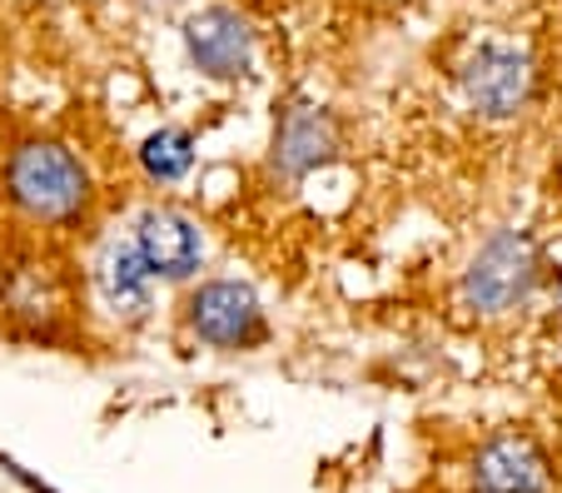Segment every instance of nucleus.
<instances>
[{
  "mask_svg": "<svg viewBox=\"0 0 562 493\" xmlns=\"http://www.w3.org/2000/svg\"><path fill=\"white\" fill-rule=\"evenodd\" d=\"M5 194L21 215L65 225L90 204V170L60 139H25L5 160Z\"/></svg>",
  "mask_w": 562,
  "mask_h": 493,
  "instance_id": "nucleus-1",
  "label": "nucleus"
},
{
  "mask_svg": "<svg viewBox=\"0 0 562 493\" xmlns=\"http://www.w3.org/2000/svg\"><path fill=\"white\" fill-rule=\"evenodd\" d=\"M538 284V249L522 229H498L483 239L473 259L463 269V304L473 314H508Z\"/></svg>",
  "mask_w": 562,
  "mask_h": 493,
  "instance_id": "nucleus-2",
  "label": "nucleus"
},
{
  "mask_svg": "<svg viewBox=\"0 0 562 493\" xmlns=\"http://www.w3.org/2000/svg\"><path fill=\"white\" fill-rule=\"evenodd\" d=\"M463 96L488 120L518 115L532 96V55L508 41H483L463 65Z\"/></svg>",
  "mask_w": 562,
  "mask_h": 493,
  "instance_id": "nucleus-3",
  "label": "nucleus"
},
{
  "mask_svg": "<svg viewBox=\"0 0 562 493\" xmlns=\"http://www.w3.org/2000/svg\"><path fill=\"white\" fill-rule=\"evenodd\" d=\"M190 329L214 349H249L265 339V310L245 279H210L190 294Z\"/></svg>",
  "mask_w": 562,
  "mask_h": 493,
  "instance_id": "nucleus-4",
  "label": "nucleus"
},
{
  "mask_svg": "<svg viewBox=\"0 0 562 493\" xmlns=\"http://www.w3.org/2000/svg\"><path fill=\"white\" fill-rule=\"evenodd\" d=\"M184 51L210 80H245L255 65V31L234 5H204L184 21Z\"/></svg>",
  "mask_w": 562,
  "mask_h": 493,
  "instance_id": "nucleus-5",
  "label": "nucleus"
},
{
  "mask_svg": "<svg viewBox=\"0 0 562 493\" xmlns=\"http://www.w3.org/2000/svg\"><path fill=\"white\" fill-rule=\"evenodd\" d=\"M135 249L145 259L149 279H190L204 265V235L184 210L155 204L135 220Z\"/></svg>",
  "mask_w": 562,
  "mask_h": 493,
  "instance_id": "nucleus-6",
  "label": "nucleus"
},
{
  "mask_svg": "<svg viewBox=\"0 0 562 493\" xmlns=\"http://www.w3.org/2000/svg\"><path fill=\"white\" fill-rule=\"evenodd\" d=\"M477 493H548L552 463L528 434H493L468 463Z\"/></svg>",
  "mask_w": 562,
  "mask_h": 493,
  "instance_id": "nucleus-7",
  "label": "nucleus"
},
{
  "mask_svg": "<svg viewBox=\"0 0 562 493\" xmlns=\"http://www.w3.org/2000/svg\"><path fill=\"white\" fill-rule=\"evenodd\" d=\"M339 150V130H334V115L318 105H289L279 115V130H274V170L299 180V175L318 170Z\"/></svg>",
  "mask_w": 562,
  "mask_h": 493,
  "instance_id": "nucleus-8",
  "label": "nucleus"
},
{
  "mask_svg": "<svg viewBox=\"0 0 562 493\" xmlns=\"http://www.w3.org/2000/svg\"><path fill=\"white\" fill-rule=\"evenodd\" d=\"M95 284L115 314H145L149 310V269L139 259L135 239H110L95 259Z\"/></svg>",
  "mask_w": 562,
  "mask_h": 493,
  "instance_id": "nucleus-9",
  "label": "nucleus"
},
{
  "mask_svg": "<svg viewBox=\"0 0 562 493\" xmlns=\"http://www.w3.org/2000/svg\"><path fill=\"white\" fill-rule=\"evenodd\" d=\"M139 165L149 170V180H184V175H190V165H194L190 130H175V125L155 130V135L139 145Z\"/></svg>",
  "mask_w": 562,
  "mask_h": 493,
  "instance_id": "nucleus-10",
  "label": "nucleus"
},
{
  "mask_svg": "<svg viewBox=\"0 0 562 493\" xmlns=\"http://www.w3.org/2000/svg\"><path fill=\"white\" fill-rule=\"evenodd\" d=\"M159 5H170V0H159Z\"/></svg>",
  "mask_w": 562,
  "mask_h": 493,
  "instance_id": "nucleus-11",
  "label": "nucleus"
}]
</instances>
